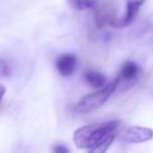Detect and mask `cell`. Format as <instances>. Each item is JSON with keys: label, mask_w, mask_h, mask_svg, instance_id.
Here are the masks:
<instances>
[{"label": "cell", "mask_w": 153, "mask_h": 153, "mask_svg": "<svg viewBox=\"0 0 153 153\" xmlns=\"http://www.w3.org/2000/svg\"><path fill=\"white\" fill-rule=\"evenodd\" d=\"M145 0H128L127 1V12H126V16L120 20V23L117 24L118 27H122V26H128L130 25L135 18L137 17L139 14V11H140V7L143 5Z\"/></svg>", "instance_id": "6"}, {"label": "cell", "mask_w": 153, "mask_h": 153, "mask_svg": "<svg viewBox=\"0 0 153 153\" xmlns=\"http://www.w3.org/2000/svg\"><path fill=\"white\" fill-rule=\"evenodd\" d=\"M151 139H153V130L140 126L128 127L121 135V140L127 143H139L149 141Z\"/></svg>", "instance_id": "4"}, {"label": "cell", "mask_w": 153, "mask_h": 153, "mask_svg": "<svg viewBox=\"0 0 153 153\" xmlns=\"http://www.w3.org/2000/svg\"><path fill=\"white\" fill-rule=\"evenodd\" d=\"M120 85V76L115 78L112 81H110L109 84L104 85L103 87L98 88L97 91L85 96L75 106V111L78 114H85V112H90L99 106H102L109 98L110 96L114 93V91Z\"/></svg>", "instance_id": "2"}, {"label": "cell", "mask_w": 153, "mask_h": 153, "mask_svg": "<svg viewBox=\"0 0 153 153\" xmlns=\"http://www.w3.org/2000/svg\"><path fill=\"white\" fill-rule=\"evenodd\" d=\"M85 80L86 82L91 86V87H94V88H100L105 85V76L97 72V71H88L85 73Z\"/></svg>", "instance_id": "8"}, {"label": "cell", "mask_w": 153, "mask_h": 153, "mask_svg": "<svg viewBox=\"0 0 153 153\" xmlns=\"http://www.w3.org/2000/svg\"><path fill=\"white\" fill-rule=\"evenodd\" d=\"M121 126L122 121L120 120L84 126L74 131L73 141L80 149L91 153H104L115 140Z\"/></svg>", "instance_id": "1"}, {"label": "cell", "mask_w": 153, "mask_h": 153, "mask_svg": "<svg viewBox=\"0 0 153 153\" xmlns=\"http://www.w3.org/2000/svg\"><path fill=\"white\" fill-rule=\"evenodd\" d=\"M5 92H6L5 86L0 84V102H1V99H2V97H4V94H5Z\"/></svg>", "instance_id": "12"}, {"label": "cell", "mask_w": 153, "mask_h": 153, "mask_svg": "<svg viewBox=\"0 0 153 153\" xmlns=\"http://www.w3.org/2000/svg\"><path fill=\"white\" fill-rule=\"evenodd\" d=\"M96 10V14H94V23L96 26L102 29L106 25H111V26H116L117 25V17H116V10L114 7V5L111 2H104L102 5L97 4L96 7L93 8Z\"/></svg>", "instance_id": "3"}, {"label": "cell", "mask_w": 153, "mask_h": 153, "mask_svg": "<svg viewBox=\"0 0 153 153\" xmlns=\"http://www.w3.org/2000/svg\"><path fill=\"white\" fill-rule=\"evenodd\" d=\"M69 4L75 10L82 11V10L94 8L96 5L98 4V0H69Z\"/></svg>", "instance_id": "9"}, {"label": "cell", "mask_w": 153, "mask_h": 153, "mask_svg": "<svg viewBox=\"0 0 153 153\" xmlns=\"http://www.w3.org/2000/svg\"><path fill=\"white\" fill-rule=\"evenodd\" d=\"M53 151H54L55 153H68L69 149H68L67 147L62 146V145H56V146L53 147Z\"/></svg>", "instance_id": "11"}, {"label": "cell", "mask_w": 153, "mask_h": 153, "mask_svg": "<svg viewBox=\"0 0 153 153\" xmlns=\"http://www.w3.org/2000/svg\"><path fill=\"white\" fill-rule=\"evenodd\" d=\"M10 75H11V67H10V65L4 59H0V76L1 78H7Z\"/></svg>", "instance_id": "10"}, {"label": "cell", "mask_w": 153, "mask_h": 153, "mask_svg": "<svg viewBox=\"0 0 153 153\" xmlns=\"http://www.w3.org/2000/svg\"><path fill=\"white\" fill-rule=\"evenodd\" d=\"M56 69L62 76H71L76 69V56L74 54H62L56 61Z\"/></svg>", "instance_id": "5"}, {"label": "cell", "mask_w": 153, "mask_h": 153, "mask_svg": "<svg viewBox=\"0 0 153 153\" xmlns=\"http://www.w3.org/2000/svg\"><path fill=\"white\" fill-rule=\"evenodd\" d=\"M140 73V68L135 62L131 61H127L124 62V65L122 66L121 71H120V79H123L126 81H133L134 79L137 78Z\"/></svg>", "instance_id": "7"}]
</instances>
